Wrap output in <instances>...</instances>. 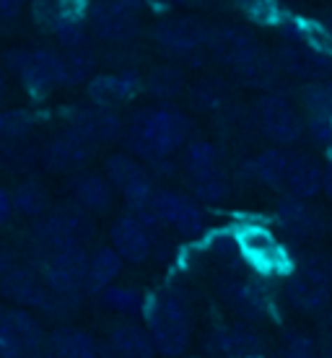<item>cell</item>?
<instances>
[{
	"label": "cell",
	"instance_id": "cell-39",
	"mask_svg": "<svg viewBox=\"0 0 332 358\" xmlns=\"http://www.w3.org/2000/svg\"><path fill=\"white\" fill-rule=\"evenodd\" d=\"M229 179H226L224 169L216 171V174H208V177L192 179V192L200 203H208V206H218L229 197Z\"/></svg>",
	"mask_w": 332,
	"mask_h": 358
},
{
	"label": "cell",
	"instance_id": "cell-19",
	"mask_svg": "<svg viewBox=\"0 0 332 358\" xmlns=\"http://www.w3.org/2000/svg\"><path fill=\"white\" fill-rule=\"evenodd\" d=\"M153 229L145 224L138 213H127L122 218H117L112 229H109V239H112V247H115L122 260L133 262V265H140L151 257L153 252Z\"/></svg>",
	"mask_w": 332,
	"mask_h": 358
},
{
	"label": "cell",
	"instance_id": "cell-53",
	"mask_svg": "<svg viewBox=\"0 0 332 358\" xmlns=\"http://www.w3.org/2000/svg\"><path fill=\"white\" fill-rule=\"evenodd\" d=\"M156 3H174V0H156Z\"/></svg>",
	"mask_w": 332,
	"mask_h": 358
},
{
	"label": "cell",
	"instance_id": "cell-29",
	"mask_svg": "<svg viewBox=\"0 0 332 358\" xmlns=\"http://www.w3.org/2000/svg\"><path fill=\"white\" fill-rule=\"evenodd\" d=\"M122 255L115 247H101L91 255L89 260V275H86V291L91 294H101L107 286L115 283V278L122 270Z\"/></svg>",
	"mask_w": 332,
	"mask_h": 358
},
{
	"label": "cell",
	"instance_id": "cell-18",
	"mask_svg": "<svg viewBox=\"0 0 332 358\" xmlns=\"http://www.w3.org/2000/svg\"><path fill=\"white\" fill-rule=\"evenodd\" d=\"M68 130H73L75 135H81L83 141H89L91 145H104L117 141L120 135L125 133L122 120L115 109L99 107H75L68 117Z\"/></svg>",
	"mask_w": 332,
	"mask_h": 358
},
{
	"label": "cell",
	"instance_id": "cell-4",
	"mask_svg": "<svg viewBox=\"0 0 332 358\" xmlns=\"http://www.w3.org/2000/svg\"><path fill=\"white\" fill-rule=\"evenodd\" d=\"M133 213L140 215L153 231L169 226L182 236H198L205 229V215H203L198 203L192 197L171 192V189H156L151 203L133 210Z\"/></svg>",
	"mask_w": 332,
	"mask_h": 358
},
{
	"label": "cell",
	"instance_id": "cell-48",
	"mask_svg": "<svg viewBox=\"0 0 332 358\" xmlns=\"http://www.w3.org/2000/svg\"><path fill=\"white\" fill-rule=\"evenodd\" d=\"M322 341H332V312L324 317V324H322Z\"/></svg>",
	"mask_w": 332,
	"mask_h": 358
},
{
	"label": "cell",
	"instance_id": "cell-50",
	"mask_svg": "<svg viewBox=\"0 0 332 358\" xmlns=\"http://www.w3.org/2000/svg\"><path fill=\"white\" fill-rule=\"evenodd\" d=\"M6 96V76H3V68H0V99Z\"/></svg>",
	"mask_w": 332,
	"mask_h": 358
},
{
	"label": "cell",
	"instance_id": "cell-38",
	"mask_svg": "<svg viewBox=\"0 0 332 358\" xmlns=\"http://www.w3.org/2000/svg\"><path fill=\"white\" fill-rule=\"evenodd\" d=\"M31 133V115L24 109H0V143H16Z\"/></svg>",
	"mask_w": 332,
	"mask_h": 358
},
{
	"label": "cell",
	"instance_id": "cell-14",
	"mask_svg": "<svg viewBox=\"0 0 332 358\" xmlns=\"http://www.w3.org/2000/svg\"><path fill=\"white\" fill-rule=\"evenodd\" d=\"M280 71L304 83L324 81L332 76V55L301 42H283L275 52Z\"/></svg>",
	"mask_w": 332,
	"mask_h": 358
},
{
	"label": "cell",
	"instance_id": "cell-51",
	"mask_svg": "<svg viewBox=\"0 0 332 358\" xmlns=\"http://www.w3.org/2000/svg\"><path fill=\"white\" fill-rule=\"evenodd\" d=\"M324 24H327V29H330V31H332V10H330V13H327V16H324Z\"/></svg>",
	"mask_w": 332,
	"mask_h": 358
},
{
	"label": "cell",
	"instance_id": "cell-9",
	"mask_svg": "<svg viewBox=\"0 0 332 358\" xmlns=\"http://www.w3.org/2000/svg\"><path fill=\"white\" fill-rule=\"evenodd\" d=\"M236 242L242 250V260L250 262L260 275H288L296 268L283 242L265 226H247L236 234Z\"/></svg>",
	"mask_w": 332,
	"mask_h": 358
},
{
	"label": "cell",
	"instance_id": "cell-10",
	"mask_svg": "<svg viewBox=\"0 0 332 358\" xmlns=\"http://www.w3.org/2000/svg\"><path fill=\"white\" fill-rule=\"evenodd\" d=\"M31 236L36 244V255H50L83 244L91 236V226L75 210H57L39 215L31 226Z\"/></svg>",
	"mask_w": 332,
	"mask_h": 358
},
{
	"label": "cell",
	"instance_id": "cell-20",
	"mask_svg": "<svg viewBox=\"0 0 332 358\" xmlns=\"http://www.w3.org/2000/svg\"><path fill=\"white\" fill-rule=\"evenodd\" d=\"M94 151H96V145H91L89 141H83L81 135H75L73 130L65 127V133L55 135L52 141L42 148L39 162L45 164L50 171L71 174V171H81L91 162Z\"/></svg>",
	"mask_w": 332,
	"mask_h": 358
},
{
	"label": "cell",
	"instance_id": "cell-1",
	"mask_svg": "<svg viewBox=\"0 0 332 358\" xmlns=\"http://www.w3.org/2000/svg\"><path fill=\"white\" fill-rule=\"evenodd\" d=\"M192 133V122L177 107H151L135 112L125 127V145L145 162H169L185 148Z\"/></svg>",
	"mask_w": 332,
	"mask_h": 358
},
{
	"label": "cell",
	"instance_id": "cell-16",
	"mask_svg": "<svg viewBox=\"0 0 332 358\" xmlns=\"http://www.w3.org/2000/svg\"><path fill=\"white\" fill-rule=\"evenodd\" d=\"M221 296L231 306L233 312L244 320H265L270 314L273 299L260 278H244V275H229L221 283Z\"/></svg>",
	"mask_w": 332,
	"mask_h": 358
},
{
	"label": "cell",
	"instance_id": "cell-34",
	"mask_svg": "<svg viewBox=\"0 0 332 358\" xmlns=\"http://www.w3.org/2000/svg\"><path fill=\"white\" fill-rule=\"evenodd\" d=\"M185 169H187L189 179H200V177H208V174L221 171L218 148L213 143H208V141H192V143H187V151H185Z\"/></svg>",
	"mask_w": 332,
	"mask_h": 358
},
{
	"label": "cell",
	"instance_id": "cell-11",
	"mask_svg": "<svg viewBox=\"0 0 332 358\" xmlns=\"http://www.w3.org/2000/svg\"><path fill=\"white\" fill-rule=\"evenodd\" d=\"M104 171H107V179L112 182V187L120 189V195L125 197L130 210L145 208L151 203L153 192H156L153 177L138 159L127 156V153H112L107 164H104Z\"/></svg>",
	"mask_w": 332,
	"mask_h": 358
},
{
	"label": "cell",
	"instance_id": "cell-22",
	"mask_svg": "<svg viewBox=\"0 0 332 358\" xmlns=\"http://www.w3.org/2000/svg\"><path fill=\"white\" fill-rule=\"evenodd\" d=\"M208 348L224 358H252L265 353V341L247 324H229L210 335Z\"/></svg>",
	"mask_w": 332,
	"mask_h": 358
},
{
	"label": "cell",
	"instance_id": "cell-43",
	"mask_svg": "<svg viewBox=\"0 0 332 358\" xmlns=\"http://www.w3.org/2000/svg\"><path fill=\"white\" fill-rule=\"evenodd\" d=\"M218 83H200V89L195 91V101L200 109H213L221 101V89H216Z\"/></svg>",
	"mask_w": 332,
	"mask_h": 358
},
{
	"label": "cell",
	"instance_id": "cell-54",
	"mask_svg": "<svg viewBox=\"0 0 332 358\" xmlns=\"http://www.w3.org/2000/svg\"><path fill=\"white\" fill-rule=\"evenodd\" d=\"M330 234H332V218H330Z\"/></svg>",
	"mask_w": 332,
	"mask_h": 358
},
{
	"label": "cell",
	"instance_id": "cell-35",
	"mask_svg": "<svg viewBox=\"0 0 332 358\" xmlns=\"http://www.w3.org/2000/svg\"><path fill=\"white\" fill-rule=\"evenodd\" d=\"M298 101L306 117H332V78L304 83L298 89Z\"/></svg>",
	"mask_w": 332,
	"mask_h": 358
},
{
	"label": "cell",
	"instance_id": "cell-36",
	"mask_svg": "<svg viewBox=\"0 0 332 358\" xmlns=\"http://www.w3.org/2000/svg\"><path fill=\"white\" fill-rule=\"evenodd\" d=\"M13 203H16V210L21 215L39 218L50 208V195H47V189L39 182H21L16 192H13Z\"/></svg>",
	"mask_w": 332,
	"mask_h": 358
},
{
	"label": "cell",
	"instance_id": "cell-52",
	"mask_svg": "<svg viewBox=\"0 0 332 358\" xmlns=\"http://www.w3.org/2000/svg\"><path fill=\"white\" fill-rule=\"evenodd\" d=\"M3 320H6V309L0 306V324H3Z\"/></svg>",
	"mask_w": 332,
	"mask_h": 358
},
{
	"label": "cell",
	"instance_id": "cell-46",
	"mask_svg": "<svg viewBox=\"0 0 332 358\" xmlns=\"http://www.w3.org/2000/svg\"><path fill=\"white\" fill-rule=\"evenodd\" d=\"M322 192L327 195V200H332V159L330 164L324 166V182H322Z\"/></svg>",
	"mask_w": 332,
	"mask_h": 358
},
{
	"label": "cell",
	"instance_id": "cell-33",
	"mask_svg": "<svg viewBox=\"0 0 332 358\" xmlns=\"http://www.w3.org/2000/svg\"><path fill=\"white\" fill-rule=\"evenodd\" d=\"M145 91L161 101H169L185 91V73L174 65H156L145 76Z\"/></svg>",
	"mask_w": 332,
	"mask_h": 358
},
{
	"label": "cell",
	"instance_id": "cell-30",
	"mask_svg": "<svg viewBox=\"0 0 332 358\" xmlns=\"http://www.w3.org/2000/svg\"><path fill=\"white\" fill-rule=\"evenodd\" d=\"M60 71H63V86H83L96 76V55L89 47H75L60 52Z\"/></svg>",
	"mask_w": 332,
	"mask_h": 358
},
{
	"label": "cell",
	"instance_id": "cell-42",
	"mask_svg": "<svg viewBox=\"0 0 332 358\" xmlns=\"http://www.w3.org/2000/svg\"><path fill=\"white\" fill-rule=\"evenodd\" d=\"M0 358H29L24 343L18 341V335L6 324V320L0 324Z\"/></svg>",
	"mask_w": 332,
	"mask_h": 358
},
{
	"label": "cell",
	"instance_id": "cell-13",
	"mask_svg": "<svg viewBox=\"0 0 332 358\" xmlns=\"http://www.w3.org/2000/svg\"><path fill=\"white\" fill-rule=\"evenodd\" d=\"M145 91V78L135 68H122L112 73H96L86 83V96L91 104L117 109Z\"/></svg>",
	"mask_w": 332,
	"mask_h": 358
},
{
	"label": "cell",
	"instance_id": "cell-28",
	"mask_svg": "<svg viewBox=\"0 0 332 358\" xmlns=\"http://www.w3.org/2000/svg\"><path fill=\"white\" fill-rule=\"evenodd\" d=\"M50 353L55 358H101L99 343L78 327H57L50 335Z\"/></svg>",
	"mask_w": 332,
	"mask_h": 358
},
{
	"label": "cell",
	"instance_id": "cell-31",
	"mask_svg": "<svg viewBox=\"0 0 332 358\" xmlns=\"http://www.w3.org/2000/svg\"><path fill=\"white\" fill-rule=\"evenodd\" d=\"M6 324L18 335V341L24 343L29 358H39L45 345H50V341L45 343V332H42V324L36 322L34 317L24 309H10L6 312Z\"/></svg>",
	"mask_w": 332,
	"mask_h": 358
},
{
	"label": "cell",
	"instance_id": "cell-49",
	"mask_svg": "<svg viewBox=\"0 0 332 358\" xmlns=\"http://www.w3.org/2000/svg\"><path fill=\"white\" fill-rule=\"evenodd\" d=\"M322 343V358H332V341H319Z\"/></svg>",
	"mask_w": 332,
	"mask_h": 358
},
{
	"label": "cell",
	"instance_id": "cell-44",
	"mask_svg": "<svg viewBox=\"0 0 332 358\" xmlns=\"http://www.w3.org/2000/svg\"><path fill=\"white\" fill-rule=\"evenodd\" d=\"M16 210V203H13V195L8 189L0 187V226H6L10 221V215Z\"/></svg>",
	"mask_w": 332,
	"mask_h": 358
},
{
	"label": "cell",
	"instance_id": "cell-40",
	"mask_svg": "<svg viewBox=\"0 0 332 358\" xmlns=\"http://www.w3.org/2000/svg\"><path fill=\"white\" fill-rule=\"evenodd\" d=\"M283 358H322V343L309 332L291 330L283 338Z\"/></svg>",
	"mask_w": 332,
	"mask_h": 358
},
{
	"label": "cell",
	"instance_id": "cell-6",
	"mask_svg": "<svg viewBox=\"0 0 332 358\" xmlns=\"http://www.w3.org/2000/svg\"><path fill=\"white\" fill-rule=\"evenodd\" d=\"M254 120L260 133L268 138L273 145L298 143L306 133V120L298 115V109L278 91H265L257 104H254Z\"/></svg>",
	"mask_w": 332,
	"mask_h": 358
},
{
	"label": "cell",
	"instance_id": "cell-2",
	"mask_svg": "<svg viewBox=\"0 0 332 358\" xmlns=\"http://www.w3.org/2000/svg\"><path fill=\"white\" fill-rule=\"evenodd\" d=\"M283 296L296 312L319 314L332 301V275L324 270L319 255H306L286 275Z\"/></svg>",
	"mask_w": 332,
	"mask_h": 358
},
{
	"label": "cell",
	"instance_id": "cell-21",
	"mask_svg": "<svg viewBox=\"0 0 332 358\" xmlns=\"http://www.w3.org/2000/svg\"><path fill=\"white\" fill-rule=\"evenodd\" d=\"M0 296L16 301L21 306H36V309H50L52 306V291L45 286V280L39 273L24 268V265H13V268L3 275L0 280Z\"/></svg>",
	"mask_w": 332,
	"mask_h": 358
},
{
	"label": "cell",
	"instance_id": "cell-25",
	"mask_svg": "<svg viewBox=\"0 0 332 358\" xmlns=\"http://www.w3.org/2000/svg\"><path fill=\"white\" fill-rule=\"evenodd\" d=\"M156 350L151 330L138 324H120L107 341V358H153Z\"/></svg>",
	"mask_w": 332,
	"mask_h": 358
},
{
	"label": "cell",
	"instance_id": "cell-45",
	"mask_svg": "<svg viewBox=\"0 0 332 358\" xmlns=\"http://www.w3.org/2000/svg\"><path fill=\"white\" fill-rule=\"evenodd\" d=\"M24 8V0H0V21L16 18Z\"/></svg>",
	"mask_w": 332,
	"mask_h": 358
},
{
	"label": "cell",
	"instance_id": "cell-5",
	"mask_svg": "<svg viewBox=\"0 0 332 358\" xmlns=\"http://www.w3.org/2000/svg\"><path fill=\"white\" fill-rule=\"evenodd\" d=\"M148 330L159 353L171 358L182 356L189 345V309L185 299L177 294L159 296L148 314Z\"/></svg>",
	"mask_w": 332,
	"mask_h": 358
},
{
	"label": "cell",
	"instance_id": "cell-41",
	"mask_svg": "<svg viewBox=\"0 0 332 358\" xmlns=\"http://www.w3.org/2000/svg\"><path fill=\"white\" fill-rule=\"evenodd\" d=\"M306 135L319 148H332V117H309L306 120Z\"/></svg>",
	"mask_w": 332,
	"mask_h": 358
},
{
	"label": "cell",
	"instance_id": "cell-32",
	"mask_svg": "<svg viewBox=\"0 0 332 358\" xmlns=\"http://www.w3.org/2000/svg\"><path fill=\"white\" fill-rule=\"evenodd\" d=\"M236 73V78L244 83V86H250V89H262V91H270L280 78V65L275 60V55H268L262 52L257 60H252L250 65H244L239 68Z\"/></svg>",
	"mask_w": 332,
	"mask_h": 358
},
{
	"label": "cell",
	"instance_id": "cell-3",
	"mask_svg": "<svg viewBox=\"0 0 332 358\" xmlns=\"http://www.w3.org/2000/svg\"><path fill=\"white\" fill-rule=\"evenodd\" d=\"M6 65L16 73L21 86L34 99L50 96L57 86H63L60 52L50 47H18L6 52Z\"/></svg>",
	"mask_w": 332,
	"mask_h": 358
},
{
	"label": "cell",
	"instance_id": "cell-27",
	"mask_svg": "<svg viewBox=\"0 0 332 358\" xmlns=\"http://www.w3.org/2000/svg\"><path fill=\"white\" fill-rule=\"evenodd\" d=\"M31 13L36 27L55 34L68 21L86 18V0H34Z\"/></svg>",
	"mask_w": 332,
	"mask_h": 358
},
{
	"label": "cell",
	"instance_id": "cell-23",
	"mask_svg": "<svg viewBox=\"0 0 332 358\" xmlns=\"http://www.w3.org/2000/svg\"><path fill=\"white\" fill-rule=\"evenodd\" d=\"M324 166L309 153H291V166L286 174V187L283 192L291 197L312 200L322 192Z\"/></svg>",
	"mask_w": 332,
	"mask_h": 358
},
{
	"label": "cell",
	"instance_id": "cell-8",
	"mask_svg": "<svg viewBox=\"0 0 332 358\" xmlns=\"http://www.w3.org/2000/svg\"><path fill=\"white\" fill-rule=\"evenodd\" d=\"M91 255L83 244L60 252L39 255V278L55 296H75L86 288Z\"/></svg>",
	"mask_w": 332,
	"mask_h": 358
},
{
	"label": "cell",
	"instance_id": "cell-7",
	"mask_svg": "<svg viewBox=\"0 0 332 358\" xmlns=\"http://www.w3.org/2000/svg\"><path fill=\"white\" fill-rule=\"evenodd\" d=\"M210 29L198 18H166L153 29V42L174 60H187L198 68L208 57Z\"/></svg>",
	"mask_w": 332,
	"mask_h": 358
},
{
	"label": "cell",
	"instance_id": "cell-47",
	"mask_svg": "<svg viewBox=\"0 0 332 358\" xmlns=\"http://www.w3.org/2000/svg\"><path fill=\"white\" fill-rule=\"evenodd\" d=\"M107 3H112V6H120V8H127V10H140L145 0H107Z\"/></svg>",
	"mask_w": 332,
	"mask_h": 358
},
{
	"label": "cell",
	"instance_id": "cell-17",
	"mask_svg": "<svg viewBox=\"0 0 332 358\" xmlns=\"http://www.w3.org/2000/svg\"><path fill=\"white\" fill-rule=\"evenodd\" d=\"M275 218L278 226L298 242H312L319 239L327 229L324 224V215L317 206H312V200H301V197L286 195L275 208Z\"/></svg>",
	"mask_w": 332,
	"mask_h": 358
},
{
	"label": "cell",
	"instance_id": "cell-12",
	"mask_svg": "<svg viewBox=\"0 0 332 358\" xmlns=\"http://www.w3.org/2000/svg\"><path fill=\"white\" fill-rule=\"evenodd\" d=\"M265 52L257 42V36L250 29L236 27V24H224V27L210 29V39H208V55L218 60L221 65H229L231 71H239L252 60H257Z\"/></svg>",
	"mask_w": 332,
	"mask_h": 358
},
{
	"label": "cell",
	"instance_id": "cell-24",
	"mask_svg": "<svg viewBox=\"0 0 332 358\" xmlns=\"http://www.w3.org/2000/svg\"><path fill=\"white\" fill-rule=\"evenodd\" d=\"M288 166H291V153L283 145H273V148H265V151L257 153L252 162H247L244 169L257 185L275 189V192H283Z\"/></svg>",
	"mask_w": 332,
	"mask_h": 358
},
{
	"label": "cell",
	"instance_id": "cell-26",
	"mask_svg": "<svg viewBox=\"0 0 332 358\" xmlns=\"http://www.w3.org/2000/svg\"><path fill=\"white\" fill-rule=\"evenodd\" d=\"M73 197L83 210L91 213H107L115 200V187L101 174H81L73 179Z\"/></svg>",
	"mask_w": 332,
	"mask_h": 358
},
{
	"label": "cell",
	"instance_id": "cell-37",
	"mask_svg": "<svg viewBox=\"0 0 332 358\" xmlns=\"http://www.w3.org/2000/svg\"><path fill=\"white\" fill-rule=\"evenodd\" d=\"M101 304L109 306L112 312H120V314H138L143 312V294L133 286H107L101 291Z\"/></svg>",
	"mask_w": 332,
	"mask_h": 358
},
{
	"label": "cell",
	"instance_id": "cell-15",
	"mask_svg": "<svg viewBox=\"0 0 332 358\" xmlns=\"http://www.w3.org/2000/svg\"><path fill=\"white\" fill-rule=\"evenodd\" d=\"M89 27L91 34L96 36L99 42L127 45L140 31V21H138V10H127L120 8V6H112L107 0H99L89 10Z\"/></svg>",
	"mask_w": 332,
	"mask_h": 358
}]
</instances>
